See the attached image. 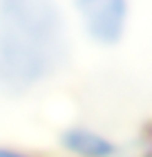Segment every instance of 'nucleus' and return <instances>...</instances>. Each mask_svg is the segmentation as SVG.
<instances>
[{
    "label": "nucleus",
    "instance_id": "obj_1",
    "mask_svg": "<svg viewBox=\"0 0 152 157\" xmlns=\"http://www.w3.org/2000/svg\"><path fill=\"white\" fill-rule=\"evenodd\" d=\"M69 38L56 0H0V88L25 92L58 72Z\"/></svg>",
    "mask_w": 152,
    "mask_h": 157
},
{
    "label": "nucleus",
    "instance_id": "obj_2",
    "mask_svg": "<svg viewBox=\"0 0 152 157\" xmlns=\"http://www.w3.org/2000/svg\"><path fill=\"white\" fill-rule=\"evenodd\" d=\"M85 34L98 45H117L128 27V0H74Z\"/></svg>",
    "mask_w": 152,
    "mask_h": 157
},
{
    "label": "nucleus",
    "instance_id": "obj_3",
    "mask_svg": "<svg viewBox=\"0 0 152 157\" xmlns=\"http://www.w3.org/2000/svg\"><path fill=\"white\" fill-rule=\"evenodd\" d=\"M63 148L78 157H112L117 153V146L112 144L105 135H101L92 128L76 126L67 128L63 132Z\"/></svg>",
    "mask_w": 152,
    "mask_h": 157
},
{
    "label": "nucleus",
    "instance_id": "obj_4",
    "mask_svg": "<svg viewBox=\"0 0 152 157\" xmlns=\"http://www.w3.org/2000/svg\"><path fill=\"white\" fill-rule=\"evenodd\" d=\"M0 157H29V155L11 146H0Z\"/></svg>",
    "mask_w": 152,
    "mask_h": 157
}]
</instances>
